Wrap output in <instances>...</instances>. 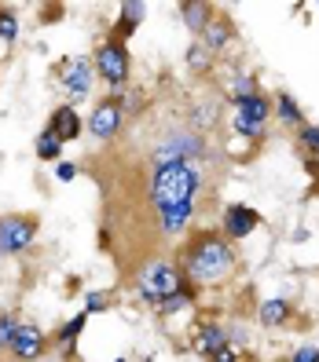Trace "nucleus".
Listing matches in <instances>:
<instances>
[{"mask_svg": "<svg viewBox=\"0 0 319 362\" xmlns=\"http://www.w3.org/2000/svg\"><path fill=\"white\" fill-rule=\"evenodd\" d=\"M235 271V249L220 234H198L184 252V274L195 286H217Z\"/></svg>", "mask_w": 319, "mask_h": 362, "instance_id": "f257e3e1", "label": "nucleus"}, {"mask_svg": "<svg viewBox=\"0 0 319 362\" xmlns=\"http://www.w3.org/2000/svg\"><path fill=\"white\" fill-rule=\"evenodd\" d=\"M202 187V176L195 173L191 161H173L155 168V183H151V202L162 209H177V205H195V194Z\"/></svg>", "mask_w": 319, "mask_h": 362, "instance_id": "f03ea898", "label": "nucleus"}, {"mask_svg": "<svg viewBox=\"0 0 319 362\" xmlns=\"http://www.w3.org/2000/svg\"><path fill=\"white\" fill-rule=\"evenodd\" d=\"M136 289H140V296H147V300L162 304V300H169V296H177V293L184 289V274H180V267H173V264L155 260V264H147V267L140 271Z\"/></svg>", "mask_w": 319, "mask_h": 362, "instance_id": "7ed1b4c3", "label": "nucleus"}, {"mask_svg": "<svg viewBox=\"0 0 319 362\" xmlns=\"http://www.w3.org/2000/svg\"><path fill=\"white\" fill-rule=\"evenodd\" d=\"M268 114H272L268 95L253 92V95L235 99V114H231V124H235V132H239V136H261Z\"/></svg>", "mask_w": 319, "mask_h": 362, "instance_id": "20e7f679", "label": "nucleus"}, {"mask_svg": "<svg viewBox=\"0 0 319 362\" xmlns=\"http://www.w3.org/2000/svg\"><path fill=\"white\" fill-rule=\"evenodd\" d=\"M96 74L106 81V84H114V88H121L125 81H129V52H125L118 40H111V45H103L96 52Z\"/></svg>", "mask_w": 319, "mask_h": 362, "instance_id": "39448f33", "label": "nucleus"}, {"mask_svg": "<svg viewBox=\"0 0 319 362\" xmlns=\"http://www.w3.org/2000/svg\"><path fill=\"white\" fill-rule=\"evenodd\" d=\"M37 238V216H4L0 220V252H23Z\"/></svg>", "mask_w": 319, "mask_h": 362, "instance_id": "423d86ee", "label": "nucleus"}, {"mask_svg": "<svg viewBox=\"0 0 319 362\" xmlns=\"http://www.w3.org/2000/svg\"><path fill=\"white\" fill-rule=\"evenodd\" d=\"M92 77H96V66L84 55H74L67 66H62V74H59V81H62V88H67L70 95H89V88H92Z\"/></svg>", "mask_w": 319, "mask_h": 362, "instance_id": "0eeeda50", "label": "nucleus"}, {"mask_svg": "<svg viewBox=\"0 0 319 362\" xmlns=\"http://www.w3.org/2000/svg\"><path fill=\"white\" fill-rule=\"evenodd\" d=\"M118 129H121V103H118V99H103L96 110H92L89 132H92L96 139H111Z\"/></svg>", "mask_w": 319, "mask_h": 362, "instance_id": "6e6552de", "label": "nucleus"}, {"mask_svg": "<svg viewBox=\"0 0 319 362\" xmlns=\"http://www.w3.org/2000/svg\"><path fill=\"white\" fill-rule=\"evenodd\" d=\"M257 223H261V216H257L250 205H228V209H224V234H228L231 242L253 234V230H257Z\"/></svg>", "mask_w": 319, "mask_h": 362, "instance_id": "1a4fd4ad", "label": "nucleus"}, {"mask_svg": "<svg viewBox=\"0 0 319 362\" xmlns=\"http://www.w3.org/2000/svg\"><path fill=\"white\" fill-rule=\"evenodd\" d=\"M8 351L18 362H33V358H40V351H45V333H40L37 326H18V333H15Z\"/></svg>", "mask_w": 319, "mask_h": 362, "instance_id": "9d476101", "label": "nucleus"}, {"mask_svg": "<svg viewBox=\"0 0 319 362\" xmlns=\"http://www.w3.org/2000/svg\"><path fill=\"white\" fill-rule=\"evenodd\" d=\"M224 348H228V329H220L217 322L198 326V333H195V351H198V355L213 358V355L224 351Z\"/></svg>", "mask_w": 319, "mask_h": 362, "instance_id": "9b49d317", "label": "nucleus"}, {"mask_svg": "<svg viewBox=\"0 0 319 362\" xmlns=\"http://www.w3.org/2000/svg\"><path fill=\"white\" fill-rule=\"evenodd\" d=\"M59 143H67V139H77V132H81V121H77V114L70 110V106H59V110L52 114V129H48Z\"/></svg>", "mask_w": 319, "mask_h": 362, "instance_id": "f8f14e48", "label": "nucleus"}, {"mask_svg": "<svg viewBox=\"0 0 319 362\" xmlns=\"http://www.w3.org/2000/svg\"><path fill=\"white\" fill-rule=\"evenodd\" d=\"M191 216H195V205H177V209H162V230L165 234H184Z\"/></svg>", "mask_w": 319, "mask_h": 362, "instance_id": "ddd939ff", "label": "nucleus"}, {"mask_svg": "<svg viewBox=\"0 0 319 362\" xmlns=\"http://www.w3.org/2000/svg\"><path fill=\"white\" fill-rule=\"evenodd\" d=\"M198 40H202L209 52H220L228 40H231V23H228V18H213V23L206 26V33H202Z\"/></svg>", "mask_w": 319, "mask_h": 362, "instance_id": "4468645a", "label": "nucleus"}, {"mask_svg": "<svg viewBox=\"0 0 319 362\" xmlns=\"http://www.w3.org/2000/svg\"><path fill=\"white\" fill-rule=\"evenodd\" d=\"M290 300H279V296H275V300H264L261 304V326H268V329H275V326H283L286 318H290Z\"/></svg>", "mask_w": 319, "mask_h": 362, "instance_id": "2eb2a0df", "label": "nucleus"}, {"mask_svg": "<svg viewBox=\"0 0 319 362\" xmlns=\"http://www.w3.org/2000/svg\"><path fill=\"white\" fill-rule=\"evenodd\" d=\"M184 23L191 33H206V26L213 23V15H209V4H184Z\"/></svg>", "mask_w": 319, "mask_h": 362, "instance_id": "dca6fc26", "label": "nucleus"}, {"mask_svg": "<svg viewBox=\"0 0 319 362\" xmlns=\"http://www.w3.org/2000/svg\"><path fill=\"white\" fill-rule=\"evenodd\" d=\"M275 110H279V117H283L286 124H301V106H297L290 95H279V99H275Z\"/></svg>", "mask_w": 319, "mask_h": 362, "instance_id": "f3484780", "label": "nucleus"}, {"mask_svg": "<svg viewBox=\"0 0 319 362\" xmlns=\"http://www.w3.org/2000/svg\"><path fill=\"white\" fill-rule=\"evenodd\" d=\"M209 59H213V52L202 45V40H195V45L187 48V66H191V70H206Z\"/></svg>", "mask_w": 319, "mask_h": 362, "instance_id": "a211bd4d", "label": "nucleus"}, {"mask_svg": "<svg viewBox=\"0 0 319 362\" xmlns=\"http://www.w3.org/2000/svg\"><path fill=\"white\" fill-rule=\"evenodd\" d=\"M121 15H125V18H121V33H133V30L143 23L147 8H143V4H125V8H121Z\"/></svg>", "mask_w": 319, "mask_h": 362, "instance_id": "6ab92c4d", "label": "nucleus"}, {"mask_svg": "<svg viewBox=\"0 0 319 362\" xmlns=\"http://www.w3.org/2000/svg\"><path fill=\"white\" fill-rule=\"evenodd\" d=\"M59 151H62V143L52 136V132H45V136H37V154L45 158V161H59Z\"/></svg>", "mask_w": 319, "mask_h": 362, "instance_id": "aec40b11", "label": "nucleus"}, {"mask_svg": "<svg viewBox=\"0 0 319 362\" xmlns=\"http://www.w3.org/2000/svg\"><path fill=\"white\" fill-rule=\"evenodd\" d=\"M84 322H89V311H81V315H74L70 322L62 326V333H59V340H62V344H74V340H77V333L84 329Z\"/></svg>", "mask_w": 319, "mask_h": 362, "instance_id": "412c9836", "label": "nucleus"}, {"mask_svg": "<svg viewBox=\"0 0 319 362\" xmlns=\"http://www.w3.org/2000/svg\"><path fill=\"white\" fill-rule=\"evenodd\" d=\"M191 300H195V293H191V289H180L177 296H169V300H162V308H158V311H162V315H173V311H184Z\"/></svg>", "mask_w": 319, "mask_h": 362, "instance_id": "4be33fe9", "label": "nucleus"}, {"mask_svg": "<svg viewBox=\"0 0 319 362\" xmlns=\"http://www.w3.org/2000/svg\"><path fill=\"white\" fill-rule=\"evenodd\" d=\"M18 318L15 315H0V348H11V340H15V333H18Z\"/></svg>", "mask_w": 319, "mask_h": 362, "instance_id": "5701e85b", "label": "nucleus"}, {"mask_svg": "<svg viewBox=\"0 0 319 362\" xmlns=\"http://www.w3.org/2000/svg\"><path fill=\"white\" fill-rule=\"evenodd\" d=\"M15 37H18V18H15V11L0 8V40H15Z\"/></svg>", "mask_w": 319, "mask_h": 362, "instance_id": "b1692460", "label": "nucleus"}, {"mask_svg": "<svg viewBox=\"0 0 319 362\" xmlns=\"http://www.w3.org/2000/svg\"><path fill=\"white\" fill-rule=\"evenodd\" d=\"M301 143L308 146L312 154H319V124H305V129H301Z\"/></svg>", "mask_w": 319, "mask_h": 362, "instance_id": "393cba45", "label": "nucleus"}, {"mask_svg": "<svg viewBox=\"0 0 319 362\" xmlns=\"http://www.w3.org/2000/svg\"><path fill=\"white\" fill-rule=\"evenodd\" d=\"M290 362H319V348L315 344H305V348H297L290 355Z\"/></svg>", "mask_w": 319, "mask_h": 362, "instance_id": "a878e982", "label": "nucleus"}, {"mask_svg": "<svg viewBox=\"0 0 319 362\" xmlns=\"http://www.w3.org/2000/svg\"><path fill=\"white\" fill-rule=\"evenodd\" d=\"M84 311H106V296L103 293H89V300H84Z\"/></svg>", "mask_w": 319, "mask_h": 362, "instance_id": "bb28decb", "label": "nucleus"}, {"mask_svg": "<svg viewBox=\"0 0 319 362\" xmlns=\"http://www.w3.org/2000/svg\"><path fill=\"white\" fill-rule=\"evenodd\" d=\"M55 176H59L62 183H70V180L77 176V168H74V165H55Z\"/></svg>", "mask_w": 319, "mask_h": 362, "instance_id": "cd10ccee", "label": "nucleus"}, {"mask_svg": "<svg viewBox=\"0 0 319 362\" xmlns=\"http://www.w3.org/2000/svg\"><path fill=\"white\" fill-rule=\"evenodd\" d=\"M213 362H239V355H235V348H224V351H217V355H213Z\"/></svg>", "mask_w": 319, "mask_h": 362, "instance_id": "c85d7f7f", "label": "nucleus"}]
</instances>
